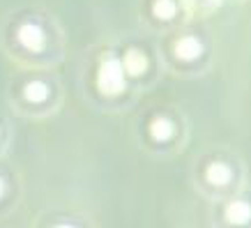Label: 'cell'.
I'll return each mask as SVG.
<instances>
[{
  "label": "cell",
  "instance_id": "cell-1",
  "mask_svg": "<svg viewBox=\"0 0 251 228\" xmlns=\"http://www.w3.org/2000/svg\"><path fill=\"white\" fill-rule=\"evenodd\" d=\"M0 46L19 62H39L53 49L51 25L42 16L16 14L2 25Z\"/></svg>",
  "mask_w": 251,
  "mask_h": 228
},
{
  "label": "cell",
  "instance_id": "cell-2",
  "mask_svg": "<svg viewBox=\"0 0 251 228\" xmlns=\"http://www.w3.org/2000/svg\"><path fill=\"white\" fill-rule=\"evenodd\" d=\"M129 76L115 53L101 55L95 67V88L104 99H118L129 88Z\"/></svg>",
  "mask_w": 251,
  "mask_h": 228
},
{
  "label": "cell",
  "instance_id": "cell-3",
  "mask_svg": "<svg viewBox=\"0 0 251 228\" xmlns=\"http://www.w3.org/2000/svg\"><path fill=\"white\" fill-rule=\"evenodd\" d=\"M51 101H53V85H51V81H46L42 76H30V78L16 81L14 95H12V104H14L16 111H21V113H25V111L39 113Z\"/></svg>",
  "mask_w": 251,
  "mask_h": 228
},
{
  "label": "cell",
  "instance_id": "cell-4",
  "mask_svg": "<svg viewBox=\"0 0 251 228\" xmlns=\"http://www.w3.org/2000/svg\"><path fill=\"white\" fill-rule=\"evenodd\" d=\"M201 184H203V191H207L210 196H217L221 198L230 196V187L233 182L237 180V173L233 164L228 159H219V157H214V159H207L203 161V166H201Z\"/></svg>",
  "mask_w": 251,
  "mask_h": 228
},
{
  "label": "cell",
  "instance_id": "cell-5",
  "mask_svg": "<svg viewBox=\"0 0 251 228\" xmlns=\"http://www.w3.org/2000/svg\"><path fill=\"white\" fill-rule=\"evenodd\" d=\"M219 228H251V201L244 194L219 201Z\"/></svg>",
  "mask_w": 251,
  "mask_h": 228
},
{
  "label": "cell",
  "instance_id": "cell-6",
  "mask_svg": "<svg viewBox=\"0 0 251 228\" xmlns=\"http://www.w3.org/2000/svg\"><path fill=\"white\" fill-rule=\"evenodd\" d=\"M171 55L182 65H196L203 55H205V42L198 37L196 32H182L171 42Z\"/></svg>",
  "mask_w": 251,
  "mask_h": 228
},
{
  "label": "cell",
  "instance_id": "cell-7",
  "mask_svg": "<svg viewBox=\"0 0 251 228\" xmlns=\"http://www.w3.org/2000/svg\"><path fill=\"white\" fill-rule=\"evenodd\" d=\"M148 138L152 143L159 145H171L177 138V125L171 115H154L148 122Z\"/></svg>",
  "mask_w": 251,
  "mask_h": 228
},
{
  "label": "cell",
  "instance_id": "cell-8",
  "mask_svg": "<svg viewBox=\"0 0 251 228\" xmlns=\"http://www.w3.org/2000/svg\"><path fill=\"white\" fill-rule=\"evenodd\" d=\"M118 58H120L122 67H125V72H127V76H129V81L141 78V76L150 69V60H148V55H145V51H141L138 46H129V49H125Z\"/></svg>",
  "mask_w": 251,
  "mask_h": 228
},
{
  "label": "cell",
  "instance_id": "cell-9",
  "mask_svg": "<svg viewBox=\"0 0 251 228\" xmlns=\"http://www.w3.org/2000/svg\"><path fill=\"white\" fill-rule=\"evenodd\" d=\"M180 12V0H152L150 5V14L157 19V21H173Z\"/></svg>",
  "mask_w": 251,
  "mask_h": 228
},
{
  "label": "cell",
  "instance_id": "cell-10",
  "mask_svg": "<svg viewBox=\"0 0 251 228\" xmlns=\"http://www.w3.org/2000/svg\"><path fill=\"white\" fill-rule=\"evenodd\" d=\"M12 196H14V194H12V187H9L7 175L0 171V217H2V214H7L5 212V205H7V201Z\"/></svg>",
  "mask_w": 251,
  "mask_h": 228
},
{
  "label": "cell",
  "instance_id": "cell-11",
  "mask_svg": "<svg viewBox=\"0 0 251 228\" xmlns=\"http://www.w3.org/2000/svg\"><path fill=\"white\" fill-rule=\"evenodd\" d=\"M42 228H83V226L74 219H53L51 224H46V226H42Z\"/></svg>",
  "mask_w": 251,
  "mask_h": 228
},
{
  "label": "cell",
  "instance_id": "cell-12",
  "mask_svg": "<svg viewBox=\"0 0 251 228\" xmlns=\"http://www.w3.org/2000/svg\"><path fill=\"white\" fill-rule=\"evenodd\" d=\"M7 141H9L7 125H5V120L0 118V154H2V152H5V148H7Z\"/></svg>",
  "mask_w": 251,
  "mask_h": 228
}]
</instances>
